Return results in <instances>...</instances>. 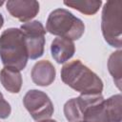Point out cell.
I'll return each instance as SVG.
<instances>
[{
    "label": "cell",
    "mask_w": 122,
    "mask_h": 122,
    "mask_svg": "<svg viewBox=\"0 0 122 122\" xmlns=\"http://www.w3.org/2000/svg\"><path fill=\"white\" fill-rule=\"evenodd\" d=\"M101 30L105 41L113 48L122 47V2L107 1L102 10Z\"/></svg>",
    "instance_id": "obj_4"
},
{
    "label": "cell",
    "mask_w": 122,
    "mask_h": 122,
    "mask_svg": "<svg viewBox=\"0 0 122 122\" xmlns=\"http://www.w3.org/2000/svg\"><path fill=\"white\" fill-rule=\"evenodd\" d=\"M75 52V46L73 41L57 37L53 39L51 45V53L52 58L58 63L63 64L69 59H71Z\"/></svg>",
    "instance_id": "obj_10"
},
{
    "label": "cell",
    "mask_w": 122,
    "mask_h": 122,
    "mask_svg": "<svg viewBox=\"0 0 122 122\" xmlns=\"http://www.w3.org/2000/svg\"><path fill=\"white\" fill-rule=\"evenodd\" d=\"M0 82L9 92L18 93L22 87L20 71L11 67H4L0 71Z\"/></svg>",
    "instance_id": "obj_11"
},
{
    "label": "cell",
    "mask_w": 122,
    "mask_h": 122,
    "mask_svg": "<svg viewBox=\"0 0 122 122\" xmlns=\"http://www.w3.org/2000/svg\"><path fill=\"white\" fill-rule=\"evenodd\" d=\"M80 122H83V121H80Z\"/></svg>",
    "instance_id": "obj_19"
},
{
    "label": "cell",
    "mask_w": 122,
    "mask_h": 122,
    "mask_svg": "<svg viewBox=\"0 0 122 122\" xmlns=\"http://www.w3.org/2000/svg\"><path fill=\"white\" fill-rule=\"evenodd\" d=\"M3 25H4V17H3V15L0 13V29L3 27Z\"/></svg>",
    "instance_id": "obj_16"
},
{
    "label": "cell",
    "mask_w": 122,
    "mask_h": 122,
    "mask_svg": "<svg viewBox=\"0 0 122 122\" xmlns=\"http://www.w3.org/2000/svg\"><path fill=\"white\" fill-rule=\"evenodd\" d=\"M38 122H56V121L53 119H45V120H40Z\"/></svg>",
    "instance_id": "obj_17"
},
{
    "label": "cell",
    "mask_w": 122,
    "mask_h": 122,
    "mask_svg": "<svg viewBox=\"0 0 122 122\" xmlns=\"http://www.w3.org/2000/svg\"><path fill=\"white\" fill-rule=\"evenodd\" d=\"M3 4H4V1H0V7H1Z\"/></svg>",
    "instance_id": "obj_18"
},
{
    "label": "cell",
    "mask_w": 122,
    "mask_h": 122,
    "mask_svg": "<svg viewBox=\"0 0 122 122\" xmlns=\"http://www.w3.org/2000/svg\"><path fill=\"white\" fill-rule=\"evenodd\" d=\"M46 31L58 37L71 41L78 40L85 31V25L81 19L66 9L52 10L46 22Z\"/></svg>",
    "instance_id": "obj_3"
},
{
    "label": "cell",
    "mask_w": 122,
    "mask_h": 122,
    "mask_svg": "<svg viewBox=\"0 0 122 122\" xmlns=\"http://www.w3.org/2000/svg\"><path fill=\"white\" fill-rule=\"evenodd\" d=\"M6 8L12 17L21 22H29L39 12V3L33 0H9Z\"/></svg>",
    "instance_id": "obj_8"
},
{
    "label": "cell",
    "mask_w": 122,
    "mask_h": 122,
    "mask_svg": "<svg viewBox=\"0 0 122 122\" xmlns=\"http://www.w3.org/2000/svg\"><path fill=\"white\" fill-rule=\"evenodd\" d=\"M23 104L30 116L36 121L49 119L54 112L51 98L39 90L28 91L23 98Z\"/></svg>",
    "instance_id": "obj_6"
},
{
    "label": "cell",
    "mask_w": 122,
    "mask_h": 122,
    "mask_svg": "<svg viewBox=\"0 0 122 122\" xmlns=\"http://www.w3.org/2000/svg\"><path fill=\"white\" fill-rule=\"evenodd\" d=\"M61 79L72 90L83 94L101 93L103 91L101 78L78 59L62 67Z\"/></svg>",
    "instance_id": "obj_1"
},
{
    "label": "cell",
    "mask_w": 122,
    "mask_h": 122,
    "mask_svg": "<svg viewBox=\"0 0 122 122\" xmlns=\"http://www.w3.org/2000/svg\"><path fill=\"white\" fill-rule=\"evenodd\" d=\"M64 5L72 8L86 15L95 14L102 5L101 0H84V1H64Z\"/></svg>",
    "instance_id": "obj_13"
},
{
    "label": "cell",
    "mask_w": 122,
    "mask_h": 122,
    "mask_svg": "<svg viewBox=\"0 0 122 122\" xmlns=\"http://www.w3.org/2000/svg\"><path fill=\"white\" fill-rule=\"evenodd\" d=\"M64 114L69 122H80L83 121V114L79 109L76 98L68 100L64 105Z\"/></svg>",
    "instance_id": "obj_14"
},
{
    "label": "cell",
    "mask_w": 122,
    "mask_h": 122,
    "mask_svg": "<svg viewBox=\"0 0 122 122\" xmlns=\"http://www.w3.org/2000/svg\"><path fill=\"white\" fill-rule=\"evenodd\" d=\"M108 70L113 78L114 84L121 90V79H122V51L118 50L112 52L108 60Z\"/></svg>",
    "instance_id": "obj_12"
},
{
    "label": "cell",
    "mask_w": 122,
    "mask_h": 122,
    "mask_svg": "<svg viewBox=\"0 0 122 122\" xmlns=\"http://www.w3.org/2000/svg\"><path fill=\"white\" fill-rule=\"evenodd\" d=\"M11 112V107L8 101L5 100L2 92H0V118L6 119Z\"/></svg>",
    "instance_id": "obj_15"
},
{
    "label": "cell",
    "mask_w": 122,
    "mask_h": 122,
    "mask_svg": "<svg viewBox=\"0 0 122 122\" xmlns=\"http://www.w3.org/2000/svg\"><path fill=\"white\" fill-rule=\"evenodd\" d=\"M0 59L5 67L25 69L29 56L24 34L17 28L5 30L0 35Z\"/></svg>",
    "instance_id": "obj_2"
},
{
    "label": "cell",
    "mask_w": 122,
    "mask_h": 122,
    "mask_svg": "<svg viewBox=\"0 0 122 122\" xmlns=\"http://www.w3.org/2000/svg\"><path fill=\"white\" fill-rule=\"evenodd\" d=\"M24 34L28 56L30 59H37L44 53L46 29L40 21L34 20L24 23L20 27Z\"/></svg>",
    "instance_id": "obj_7"
},
{
    "label": "cell",
    "mask_w": 122,
    "mask_h": 122,
    "mask_svg": "<svg viewBox=\"0 0 122 122\" xmlns=\"http://www.w3.org/2000/svg\"><path fill=\"white\" fill-rule=\"evenodd\" d=\"M56 71L53 65L48 60H41L34 64L30 76L34 84L41 87L50 86L55 79Z\"/></svg>",
    "instance_id": "obj_9"
},
{
    "label": "cell",
    "mask_w": 122,
    "mask_h": 122,
    "mask_svg": "<svg viewBox=\"0 0 122 122\" xmlns=\"http://www.w3.org/2000/svg\"><path fill=\"white\" fill-rule=\"evenodd\" d=\"M122 96L114 94L91 106L83 115V122H121Z\"/></svg>",
    "instance_id": "obj_5"
}]
</instances>
